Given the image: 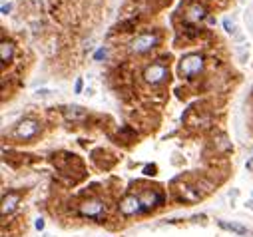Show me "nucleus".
<instances>
[{
	"label": "nucleus",
	"mask_w": 253,
	"mask_h": 237,
	"mask_svg": "<svg viewBox=\"0 0 253 237\" xmlns=\"http://www.w3.org/2000/svg\"><path fill=\"white\" fill-rule=\"evenodd\" d=\"M223 26H225V30H227L229 34H231V32H235V24H234V22H231V20H229V18H227V20H225V22H223Z\"/></svg>",
	"instance_id": "4468645a"
},
{
	"label": "nucleus",
	"mask_w": 253,
	"mask_h": 237,
	"mask_svg": "<svg viewBox=\"0 0 253 237\" xmlns=\"http://www.w3.org/2000/svg\"><path fill=\"white\" fill-rule=\"evenodd\" d=\"M180 198H181L183 201H198V200L201 198V193H199V189H196V187L183 185V187L180 189Z\"/></svg>",
	"instance_id": "1a4fd4ad"
},
{
	"label": "nucleus",
	"mask_w": 253,
	"mask_h": 237,
	"mask_svg": "<svg viewBox=\"0 0 253 237\" xmlns=\"http://www.w3.org/2000/svg\"><path fill=\"white\" fill-rule=\"evenodd\" d=\"M74 90H76V94H80V92H82V80H78V82H76V88H74Z\"/></svg>",
	"instance_id": "6ab92c4d"
},
{
	"label": "nucleus",
	"mask_w": 253,
	"mask_h": 237,
	"mask_svg": "<svg viewBox=\"0 0 253 237\" xmlns=\"http://www.w3.org/2000/svg\"><path fill=\"white\" fill-rule=\"evenodd\" d=\"M158 42H160V36L156 32H144V34H140V36H136L132 40L130 48L136 54H144V52H150L152 48H156Z\"/></svg>",
	"instance_id": "7ed1b4c3"
},
{
	"label": "nucleus",
	"mask_w": 253,
	"mask_h": 237,
	"mask_svg": "<svg viewBox=\"0 0 253 237\" xmlns=\"http://www.w3.org/2000/svg\"><path fill=\"white\" fill-rule=\"evenodd\" d=\"M205 8L201 6V4H194V6H189L187 8V18L192 20V22H199V20H203L205 18Z\"/></svg>",
	"instance_id": "f8f14e48"
},
{
	"label": "nucleus",
	"mask_w": 253,
	"mask_h": 237,
	"mask_svg": "<svg viewBox=\"0 0 253 237\" xmlns=\"http://www.w3.org/2000/svg\"><path fill=\"white\" fill-rule=\"evenodd\" d=\"M38 132H40V124H38L36 120L26 118V120H22V122L16 126L14 136L20 138V140H30V138H34Z\"/></svg>",
	"instance_id": "39448f33"
},
{
	"label": "nucleus",
	"mask_w": 253,
	"mask_h": 237,
	"mask_svg": "<svg viewBox=\"0 0 253 237\" xmlns=\"http://www.w3.org/2000/svg\"><path fill=\"white\" fill-rule=\"evenodd\" d=\"M118 209L122 215L130 218V215H136L142 211V201H140V196H126L120 203H118Z\"/></svg>",
	"instance_id": "0eeeda50"
},
{
	"label": "nucleus",
	"mask_w": 253,
	"mask_h": 237,
	"mask_svg": "<svg viewBox=\"0 0 253 237\" xmlns=\"http://www.w3.org/2000/svg\"><path fill=\"white\" fill-rule=\"evenodd\" d=\"M203 70V56L199 54H187L180 60V76L181 78H194Z\"/></svg>",
	"instance_id": "f03ea898"
},
{
	"label": "nucleus",
	"mask_w": 253,
	"mask_h": 237,
	"mask_svg": "<svg viewBox=\"0 0 253 237\" xmlns=\"http://www.w3.org/2000/svg\"><path fill=\"white\" fill-rule=\"evenodd\" d=\"M64 116H66L68 120H72V122H78V120L86 118V110H84V108H80V106H68L66 110H64Z\"/></svg>",
	"instance_id": "9d476101"
},
{
	"label": "nucleus",
	"mask_w": 253,
	"mask_h": 237,
	"mask_svg": "<svg viewBox=\"0 0 253 237\" xmlns=\"http://www.w3.org/2000/svg\"><path fill=\"white\" fill-rule=\"evenodd\" d=\"M82 218H90V219H96V221H104V215H106V203L102 200H86L82 201L80 207H78Z\"/></svg>",
	"instance_id": "f257e3e1"
},
{
	"label": "nucleus",
	"mask_w": 253,
	"mask_h": 237,
	"mask_svg": "<svg viewBox=\"0 0 253 237\" xmlns=\"http://www.w3.org/2000/svg\"><path fill=\"white\" fill-rule=\"evenodd\" d=\"M104 56H106V48H100V50H98V54H96V60H102Z\"/></svg>",
	"instance_id": "dca6fc26"
},
{
	"label": "nucleus",
	"mask_w": 253,
	"mask_h": 237,
	"mask_svg": "<svg viewBox=\"0 0 253 237\" xmlns=\"http://www.w3.org/2000/svg\"><path fill=\"white\" fill-rule=\"evenodd\" d=\"M140 201H142V211H152L154 207L163 203V193L156 189H145L140 193Z\"/></svg>",
	"instance_id": "423d86ee"
},
{
	"label": "nucleus",
	"mask_w": 253,
	"mask_h": 237,
	"mask_svg": "<svg viewBox=\"0 0 253 237\" xmlns=\"http://www.w3.org/2000/svg\"><path fill=\"white\" fill-rule=\"evenodd\" d=\"M167 78H170V68L165 66V64H150L145 70H144V80L152 86H160L163 84Z\"/></svg>",
	"instance_id": "20e7f679"
},
{
	"label": "nucleus",
	"mask_w": 253,
	"mask_h": 237,
	"mask_svg": "<svg viewBox=\"0 0 253 237\" xmlns=\"http://www.w3.org/2000/svg\"><path fill=\"white\" fill-rule=\"evenodd\" d=\"M18 201H20V193H16V191L6 193L4 200H2V215L12 213L16 209V205H18Z\"/></svg>",
	"instance_id": "6e6552de"
},
{
	"label": "nucleus",
	"mask_w": 253,
	"mask_h": 237,
	"mask_svg": "<svg viewBox=\"0 0 253 237\" xmlns=\"http://www.w3.org/2000/svg\"><path fill=\"white\" fill-rule=\"evenodd\" d=\"M10 8H12V4H10V2L6 4V2H4V4H2V14H8V12H10Z\"/></svg>",
	"instance_id": "f3484780"
},
{
	"label": "nucleus",
	"mask_w": 253,
	"mask_h": 237,
	"mask_svg": "<svg viewBox=\"0 0 253 237\" xmlns=\"http://www.w3.org/2000/svg\"><path fill=\"white\" fill-rule=\"evenodd\" d=\"M0 54H2V64H10L12 58H14V46H12V42H8V40L0 42Z\"/></svg>",
	"instance_id": "9b49d317"
},
{
	"label": "nucleus",
	"mask_w": 253,
	"mask_h": 237,
	"mask_svg": "<svg viewBox=\"0 0 253 237\" xmlns=\"http://www.w3.org/2000/svg\"><path fill=\"white\" fill-rule=\"evenodd\" d=\"M144 174L145 176H156V165H145L144 167Z\"/></svg>",
	"instance_id": "2eb2a0df"
},
{
	"label": "nucleus",
	"mask_w": 253,
	"mask_h": 237,
	"mask_svg": "<svg viewBox=\"0 0 253 237\" xmlns=\"http://www.w3.org/2000/svg\"><path fill=\"white\" fill-rule=\"evenodd\" d=\"M36 229H38V231L44 229V219H38V221H36Z\"/></svg>",
	"instance_id": "a211bd4d"
},
{
	"label": "nucleus",
	"mask_w": 253,
	"mask_h": 237,
	"mask_svg": "<svg viewBox=\"0 0 253 237\" xmlns=\"http://www.w3.org/2000/svg\"><path fill=\"white\" fill-rule=\"evenodd\" d=\"M219 227L227 229V231H234L237 235H247V227L239 225V223H229V221H219Z\"/></svg>",
	"instance_id": "ddd939ff"
}]
</instances>
